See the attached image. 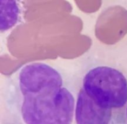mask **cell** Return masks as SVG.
Instances as JSON below:
<instances>
[{
  "label": "cell",
  "mask_w": 127,
  "mask_h": 124,
  "mask_svg": "<svg viewBox=\"0 0 127 124\" xmlns=\"http://www.w3.org/2000/svg\"><path fill=\"white\" fill-rule=\"evenodd\" d=\"M74 115L78 124H127L125 112L100 106L82 88L78 93Z\"/></svg>",
  "instance_id": "obj_3"
},
{
  "label": "cell",
  "mask_w": 127,
  "mask_h": 124,
  "mask_svg": "<svg viewBox=\"0 0 127 124\" xmlns=\"http://www.w3.org/2000/svg\"><path fill=\"white\" fill-rule=\"evenodd\" d=\"M125 116H126V120H127V104L126 105V108H125Z\"/></svg>",
  "instance_id": "obj_5"
},
{
  "label": "cell",
  "mask_w": 127,
  "mask_h": 124,
  "mask_svg": "<svg viewBox=\"0 0 127 124\" xmlns=\"http://www.w3.org/2000/svg\"><path fill=\"white\" fill-rule=\"evenodd\" d=\"M82 88L100 106L125 112L127 79L120 71L107 66L91 68L83 78Z\"/></svg>",
  "instance_id": "obj_2"
},
{
  "label": "cell",
  "mask_w": 127,
  "mask_h": 124,
  "mask_svg": "<svg viewBox=\"0 0 127 124\" xmlns=\"http://www.w3.org/2000/svg\"><path fill=\"white\" fill-rule=\"evenodd\" d=\"M20 114L29 124H69L74 113V98L63 85L45 87L21 94Z\"/></svg>",
  "instance_id": "obj_1"
},
{
  "label": "cell",
  "mask_w": 127,
  "mask_h": 124,
  "mask_svg": "<svg viewBox=\"0 0 127 124\" xmlns=\"http://www.w3.org/2000/svg\"><path fill=\"white\" fill-rule=\"evenodd\" d=\"M20 15L18 0H1L0 31L5 32L14 27L20 21Z\"/></svg>",
  "instance_id": "obj_4"
}]
</instances>
